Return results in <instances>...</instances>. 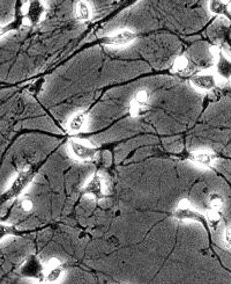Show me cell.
<instances>
[{
	"label": "cell",
	"instance_id": "obj_1",
	"mask_svg": "<svg viewBox=\"0 0 231 284\" xmlns=\"http://www.w3.org/2000/svg\"><path fill=\"white\" fill-rule=\"evenodd\" d=\"M34 178V170L30 166H25L19 171L18 175L15 176V179L12 182L9 189L3 194L2 199L5 203L7 201H11L15 197H18L23 190L26 189V187L29 185Z\"/></svg>",
	"mask_w": 231,
	"mask_h": 284
},
{
	"label": "cell",
	"instance_id": "obj_2",
	"mask_svg": "<svg viewBox=\"0 0 231 284\" xmlns=\"http://www.w3.org/2000/svg\"><path fill=\"white\" fill-rule=\"evenodd\" d=\"M69 150H71L72 155L81 161L94 160L98 152V149L96 147H92L91 144H87L84 141L76 139H72L69 141Z\"/></svg>",
	"mask_w": 231,
	"mask_h": 284
},
{
	"label": "cell",
	"instance_id": "obj_3",
	"mask_svg": "<svg viewBox=\"0 0 231 284\" xmlns=\"http://www.w3.org/2000/svg\"><path fill=\"white\" fill-rule=\"evenodd\" d=\"M46 9L42 2H30L25 6V12H23L22 24L25 26H36L40 24L43 19Z\"/></svg>",
	"mask_w": 231,
	"mask_h": 284
},
{
	"label": "cell",
	"instance_id": "obj_4",
	"mask_svg": "<svg viewBox=\"0 0 231 284\" xmlns=\"http://www.w3.org/2000/svg\"><path fill=\"white\" fill-rule=\"evenodd\" d=\"M175 217L179 221H194L202 223V224L207 222L206 216H203L198 210H195L187 199H180L177 204Z\"/></svg>",
	"mask_w": 231,
	"mask_h": 284
},
{
	"label": "cell",
	"instance_id": "obj_5",
	"mask_svg": "<svg viewBox=\"0 0 231 284\" xmlns=\"http://www.w3.org/2000/svg\"><path fill=\"white\" fill-rule=\"evenodd\" d=\"M150 102V92L147 88L139 90L130 103V113L133 117H138L147 111Z\"/></svg>",
	"mask_w": 231,
	"mask_h": 284
},
{
	"label": "cell",
	"instance_id": "obj_6",
	"mask_svg": "<svg viewBox=\"0 0 231 284\" xmlns=\"http://www.w3.org/2000/svg\"><path fill=\"white\" fill-rule=\"evenodd\" d=\"M20 274L23 277L35 278L38 281H42L44 278V267L42 266L41 261L36 256L32 255L25 261V263L21 266Z\"/></svg>",
	"mask_w": 231,
	"mask_h": 284
},
{
	"label": "cell",
	"instance_id": "obj_7",
	"mask_svg": "<svg viewBox=\"0 0 231 284\" xmlns=\"http://www.w3.org/2000/svg\"><path fill=\"white\" fill-rule=\"evenodd\" d=\"M82 193L84 195H89V196L94 197L95 199H99L104 198L106 193L105 189V183H104V180L102 178V175L99 174H95L92 178L87 182V185L83 187Z\"/></svg>",
	"mask_w": 231,
	"mask_h": 284
},
{
	"label": "cell",
	"instance_id": "obj_8",
	"mask_svg": "<svg viewBox=\"0 0 231 284\" xmlns=\"http://www.w3.org/2000/svg\"><path fill=\"white\" fill-rule=\"evenodd\" d=\"M136 40V33L130 29H122L113 33L112 35H107L102 38V43L113 47H123L127 45Z\"/></svg>",
	"mask_w": 231,
	"mask_h": 284
},
{
	"label": "cell",
	"instance_id": "obj_9",
	"mask_svg": "<svg viewBox=\"0 0 231 284\" xmlns=\"http://www.w3.org/2000/svg\"><path fill=\"white\" fill-rule=\"evenodd\" d=\"M191 84L201 91H211L218 85V79L214 74H198L191 78Z\"/></svg>",
	"mask_w": 231,
	"mask_h": 284
},
{
	"label": "cell",
	"instance_id": "obj_10",
	"mask_svg": "<svg viewBox=\"0 0 231 284\" xmlns=\"http://www.w3.org/2000/svg\"><path fill=\"white\" fill-rule=\"evenodd\" d=\"M211 55L216 58V67L218 75L224 79H231V60L217 47L210 48Z\"/></svg>",
	"mask_w": 231,
	"mask_h": 284
},
{
	"label": "cell",
	"instance_id": "obj_11",
	"mask_svg": "<svg viewBox=\"0 0 231 284\" xmlns=\"http://www.w3.org/2000/svg\"><path fill=\"white\" fill-rule=\"evenodd\" d=\"M64 268L60 260L57 258H52L46 263V274H45V282L48 284H53L59 281V278L63 276Z\"/></svg>",
	"mask_w": 231,
	"mask_h": 284
},
{
	"label": "cell",
	"instance_id": "obj_12",
	"mask_svg": "<svg viewBox=\"0 0 231 284\" xmlns=\"http://www.w3.org/2000/svg\"><path fill=\"white\" fill-rule=\"evenodd\" d=\"M215 153L208 151V150H198L190 155V160L192 163L201 167H211L215 163Z\"/></svg>",
	"mask_w": 231,
	"mask_h": 284
},
{
	"label": "cell",
	"instance_id": "obj_13",
	"mask_svg": "<svg viewBox=\"0 0 231 284\" xmlns=\"http://www.w3.org/2000/svg\"><path fill=\"white\" fill-rule=\"evenodd\" d=\"M88 115L86 111H80L71 117L68 122V131L71 133H79L87 123Z\"/></svg>",
	"mask_w": 231,
	"mask_h": 284
},
{
	"label": "cell",
	"instance_id": "obj_14",
	"mask_svg": "<svg viewBox=\"0 0 231 284\" xmlns=\"http://www.w3.org/2000/svg\"><path fill=\"white\" fill-rule=\"evenodd\" d=\"M206 221L209 226L211 228V230H214V231H217V229L219 228V225H221L222 223V211H218V210H211L209 209L206 212Z\"/></svg>",
	"mask_w": 231,
	"mask_h": 284
},
{
	"label": "cell",
	"instance_id": "obj_15",
	"mask_svg": "<svg viewBox=\"0 0 231 284\" xmlns=\"http://www.w3.org/2000/svg\"><path fill=\"white\" fill-rule=\"evenodd\" d=\"M76 18L81 21H88L91 18V7L87 2H79L75 7Z\"/></svg>",
	"mask_w": 231,
	"mask_h": 284
},
{
	"label": "cell",
	"instance_id": "obj_16",
	"mask_svg": "<svg viewBox=\"0 0 231 284\" xmlns=\"http://www.w3.org/2000/svg\"><path fill=\"white\" fill-rule=\"evenodd\" d=\"M190 60L187 57L185 56H179L177 57L175 62H173L172 70L177 72V74H185L187 70H190Z\"/></svg>",
	"mask_w": 231,
	"mask_h": 284
},
{
	"label": "cell",
	"instance_id": "obj_17",
	"mask_svg": "<svg viewBox=\"0 0 231 284\" xmlns=\"http://www.w3.org/2000/svg\"><path fill=\"white\" fill-rule=\"evenodd\" d=\"M224 197L218 193H213L209 195L208 198V204H209V209L211 210H218L222 211L223 206H224Z\"/></svg>",
	"mask_w": 231,
	"mask_h": 284
},
{
	"label": "cell",
	"instance_id": "obj_18",
	"mask_svg": "<svg viewBox=\"0 0 231 284\" xmlns=\"http://www.w3.org/2000/svg\"><path fill=\"white\" fill-rule=\"evenodd\" d=\"M228 3L224 2H219V0H213V2H209V10L213 14L216 15H224L228 11Z\"/></svg>",
	"mask_w": 231,
	"mask_h": 284
},
{
	"label": "cell",
	"instance_id": "obj_19",
	"mask_svg": "<svg viewBox=\"0 0 231 284\" xmlns=\"http://www.w3.org/2000/svg\"><path fill=\"white\" fill-rule=\"evenodd\" d=\"M20 208L26 212H30L34 209V202L29 197H23L20 201Z\"/></svg>",
	"mask_w": 231,
	"mask_h": 284
},
{
	"label": "cell",
	"instance_id": "obj_20",
	"mask_svg": "<svg viewBox=\"0 0 231 284\" xmlns=\"http://www.w3.org/2000/svg\"><path fill=\"white\" fill-rule=\"evenodd\" d=\"M14 233H17L14 231V228H12L10 225H2V238H6L7 236L10 235H14Z\"/></svg>",
	"mask_w": 231,
	"mask_h": 284
},
{
	"label": "cell",
	"instance_id": "obj_21",
	"mask_svg": "<svg viewBox=\"0 0 231 284\" xmlns=\"http://www.w3.org/2000/svg\"><path fill=\"white\" fill-rule=\"evenodd\" d=\"M224 244L226 247L231 248V225H229L224 231Z\"/></svg>",
	"mask_w": 231,
	"mask_h": 284
}]
</instances>
